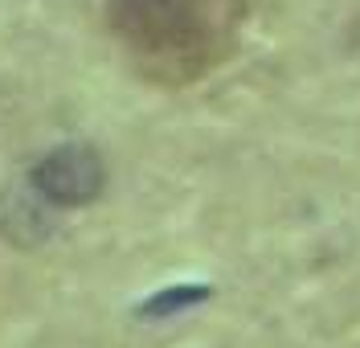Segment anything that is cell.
I'll return each mask as SVG.
<instances>
[{
  "mask_svg": "<svg viewBox=\"0 0 360 348\" xmlns=\"http://www.w3.org/2000/svg\"><path fill=\"white\" fill-rule=\"evenodd\" d=\"M111 29L156 82H188L217 62L225 25L213 0H111Z\"/></svg>",
  "mask_w": 360,
  "mask_h": 348,
  "instance_id": "6da1fadb",
  "label": "cell"
},
{
  "mask_svg": "<svg viewBox=\"0 0 360 348\" xmlns=\"http://www.w3.org/2000/svg\"><path fill=\"white\" fill-rule=\"evenodd\" d=\"M103 160L98 152H90L82 143H66L58 152H49L37 168H33V185L45 201H58V205H86L103 193Z\"/></svg>",
  "mask_w": 360,
  "mask_h": 348,
  "instance_id": "7a4b0ae2",
  "label": "cell"
}]
</instances>
